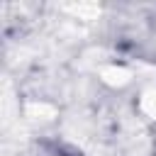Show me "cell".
Listing matches in <instances>:
<instances>
[{"instance_id":"6da1fadb","label":"cell","mask_w":156,"mask_h":156,"mask_svg":"<svg viewBox=\"0 0 156 156\" xmlns=\"http://www.w3.org/2000/svg\"><path fill=\"white\" fill-rule=\"evenodd\" d=\"M139 107H141V112H144L146 117L156 119V85H154V88H146V90L141 93Z\"/></svg>"}]
</instances>
